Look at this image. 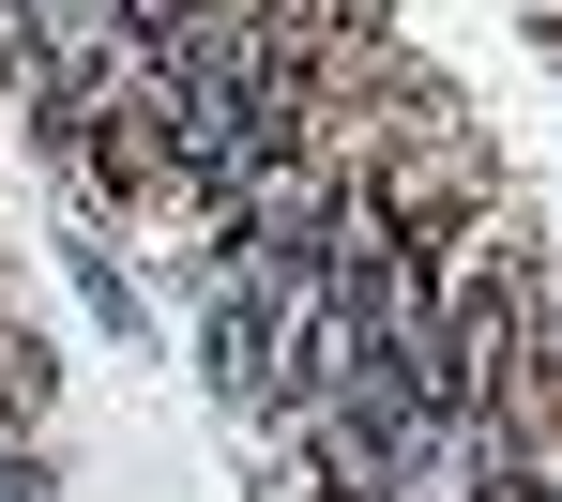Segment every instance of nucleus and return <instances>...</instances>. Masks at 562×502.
<instances>
[{"label":"nucleus","instance_id":"1","mask_svg":"<svg viewBox=\"0 0 562 502\" xmlns=\"http://www.w3.org/2000/svg\"><path fill=\"white\" fill-rule=\"evenodd\" d=\"M0 502H46V472H31V457H15V442H0Z\"/></svg>","mask_w":562,"mask_h":502}]
</instances>
